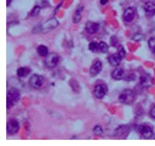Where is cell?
I'll return each instance as SVG.
<instances>
[{
    "mask_svg": "<svg viewBox=\"0 0 155 146\" xmlns=\"http://www.w3.org/2000/svg\"><path fill=\"white\" fill-rule=\"evenodd\" d=\"M20 93L17 89H10L7 94V108H11L16 104L20 99Z\"/></svg>",
    "mask_w": 155,
    "mask_h": 146,
    "instance_id": "obj_1",
    "label": "cell"
},
{
    "mask_svg": "<svg viewBox=\"0 0 155 146\" xmlns=\"http://www.w3.org/2000/svg\"><path fill=\"white\" fill-rule=\"evenodd\" d=\"M135 99V94L130 89H126L121 92L119 100L124 104H131Z\"/></svg>",
    "mask_w": 155,
    "mask_h": 146,
    "instance_id": "obj_2",
    "label": "cell"
},
{
    "mask_svg": "<svg viewBox=\"0 0 155 146\" xmlns=\"http://www.w3.org/2000/svg\"><path fill=\"white\" fill-rule=\"evenodd\" d=\"M59 60V57L57 54L55 53H50L45 56L44 64L45 66L48 68H53L58 64Z\"/></svg>",
    "mask_w": 155,
    "mask_h": 146,
    "instance_id": "obj_3",
    "label": "cell"
},
{
    "mask_svg": "<svg viewBox=\"0 0 155 146\" xmlns=\"http://www.w3.org/2000/svg\"><path fill=\"white\" fill-rule=\"evenodd\" d=\"M59 25L58 21L56 18H52L48 19L47 21H45L42 26H41V31L43 33H45L48 32L52 31L53 29H55Z\"/></svg>",
    "mask_w": 155,
    "mask_h": 146,
    "instance_id": "obj_4",
    "label": "cell"
},
{
    "mask_svg": "<svg viewBox=\"0 0 155 146\" xmlns=\"http://www.w3.org/2000/svg\"><path fill=\"white\" fill-rule=\"evenodd\" d=\"M44 78L41 75L34 74L31 76L29 79V84L30 86L35 89H38L43 85Z\"/></svg>",
    "mask_w": 155,
    "mask_h": 146,
    "instance_id": "obj_5",
    "label": "cell"
},
{
    "mask_svg": "<svg viewBox=\"0 0 155 146\" xmlns=\"http://www.w3.org/2000/svg\"><path fill=\"white\" fill-rule=\"evenodd\" d=\"M19 129V124L15 119H10L7 124V132L10 135L16 134Z\"/></svg>",
    "mask_w": 155,
    "mask_h": 146,
    "instance_id": "obj_6",
    "label": "cell"
},
{
    "mask_svg": "<svg viewBox=\"0 0 155 146\" xmlns=\"http://www.w3.org/2000/svg\"><path fill=\"white\" fill-rule=\"evenodd\" d=\"M139 132L144 138H145L146 139L150 138L153 135V132L152 128L147 125L143 124L139 125Z\"/></svg>",
    "mask_w": 155,
    "mask_h": 146,
    "instance_id": "obj_7",
    "label": "cell"
},
{
    "mask_svg": "<svg viewBox=\"0 0 155 146\" xmlns=\"http://www.w3.org/2000/svg\"><path fill=\"white\" fill-rule=\"evenodd\" d=\"M106 85L102 84L96 85L94 88V95L97 98H102L107 93Z\"/></svg>",
    "mask_w": 155,
    "mask_h": 146,
    "instance_id": "obj_8",
    "label": "cell"
},
{
    "mask_svg": "<svg viewBox=\"0 0 155 146\" xmlns=\"http://www.w3.org/2000/svg\"><path fill=\"white\" fill-rule=\"evenodd\" d=\"M86 29L88 33L90 34L96 33L100 29V25L95 22L88 21L86 24Z\"/></svg>",
    "mask_w": 155,
    "mask_h": 146,
    "instance_id": "obj_9",
    "label": "cell"
},
{
    "mask_svg": "<svg viewBox=\"0 0 155 146\" xmlns=\"http://www.w3.org/2000/svg\"><path fill=\"white\" fill-rule=\"evenodd\" d=\"M102 69V64L101 61H98L93 64L90 69V73L93 76L99 74Z\"/></svg>",
    "mask_w": 155,
    "mask_h": 146,
    "instance_id": "obj_10",
    "label": "cell"
},
{
    "mask_svg": "<svg viewBox=\"0 0 155 146\" xmlns=\"http://www.w3.org/2000/svg\"><path fill=\"white\" fill-rule=\"evenodd\" d=\"M135 18V11L132 7L127 8L124 13V19L128 23L132 22Z\"/></svg>",
    "mask_w": 155,
    "mask_h": 146,
    "instance_id": "obj_11",
    "label": "cell"
},
{
    "mask_svg": "<svg viewBox=\"0 0 155 146\" xmlns=\"http://www.w3.org/2000/svg\"><path fill=\"white\" fill-rule=\"evenodd\" d=\"M122 59V58L117 53L111 55L109 58H108V62L113 66L116 67L120 64Z\"/></svg>",
    "mask_w": 155,
    "mask_h": 146,
    "instance_id": "obj_12",
    "label": "cell"
},
{
    "mask_svg": "<svg viewBox=\"0 0 155 146\" xmlns=\"http://www.w3.org/2000/svg\"><path fill=\"white\" fill-rule=\"evenodd\" d=\"M144 10L147 15L153 16L155 15V4L152 2H147L144 5Z\"/></svg>",
    "mask_w": 155,
    "mask_h": 146,
    "instance_id": "obj_13",
    "label": "cell"
},
{
    "mask_svg": "<svg viewBox=\"0 0 155 146\" xmlns=\"http://www.w3.org/2000/svg\"><path fill=\"white\" fill-rule=\"evenodd\" d=\"M112 77L115 80H121L125 78V72L122 69L117 68L113 71Z\"/></svg>",
    "mask_w": 155,
    "mask_h": 146,
    "instance_id": "obj_14",
    "label": "cell"
},
{
    "mask_svg": "<svg viewBox=\"0 0 155 146\" xmlns=\"http://www.w3.org/2000/svg\"><path fill=\"white\" fill-rule=\"evenodd\" d=\"M31 70L29 67H21L17 70V75L19 77H25L30 73Z\"/></svg>",
    "mask_w": 155,
    "mask_h": 146,
    "instance_id": "obj_15",
    "label": "cell"
},
{
    "mask_svg": "<svg viewBox=\"0 0 155 146\" xmlns=\"http://www.w3.org/2000/svg\"><path fill=\"white\" fill-rule=\"evenodd\" d=\"M37 52L41 57H45L49 54L48 48L44 45H40L37 48Z\"/></svg>",
    "mask_w": 155,
    "mask_h": 146,
    "instance_id": "obj_16",
    "label": "cell"
},
{
    "mask_svg": "<svg viewBox=\"0 0 155 146\" xmlns=\"http://www.w3.org/2000/svg\"><path fill=\"white\" fill-rule=\"evenodd\" d=\"M82 11V7L78 8L76 10V11L75 12L73 18V21L74 23H78L80 21V20L81 19V13Z\"/></svg>",
    "mask_w": 155,
    "mask_h": 146,
    "instance_id": "obj_17",
    "label": "cell"
},
{
    "mask_svg": "<svg viewBox=\"0 0 155 146\" xmlns=\"http://www.w3.org/2000/svg\"><path fill=\"white\" fill-rule=\"evenodd\" d=\"M71 80L72 82H71V81H70V84L71 85L72 89H73L75 92L78 93L80 91V87L79 85L78 82H77L75 79H71Z\"/></svg>",
    "mask_w": 155,
    "mask_h": 146,
    "instance_id": "obj_18",
    "label": "cell"
},
{
    "mask_svg": "<svg viewBox=\"0 0 155 146\" xmlns=\"http://www.w3.org/2000/svg\"><path fill=\"white\" fill-rule=\"evenodd\" d=\"M89 48L92 52H97L98 50H100L99 44H98L95 41L91 42L89 44Z\"/></svg>",
    "mask_w": 155,
    "mask_h": 146,
    "instance_id": "obj_19",
    "label": "cell"
},
{
    "mask_svg": "<svg viewBox=\"0 0 155 146\" xmlns=\"http://www.w3.org/2000/svg\"><path fill=\"white\" fill-rule=\"evenodd\" d=\"M99 48H100V51L104 53L107 52L108 50V45L105 42H103V41H101L99 43Z\"/></svg>",
    "mask_w": 155,
    "mask_h": 146,
    "instance_id": "obj_20",
    "label": "cell"
},
{
    "mask_svg": "<svg viewBox=\"0 0 155 146\" xmlns=\"http://www.w3.org/2000/svg\"><path fill=\"white\" fill-rule=\"evenodd\" d=\"M148 47L151 51L153 53H155V38H150L148 39Z\"/></svg>",
    "mask_w": 155,
    "mask_h": 146,
    "instance_id": "obj_21",
    "label": "cell"
},
{
    "mask_svg": "<svg viewBox=\"0 0 155 146\" xmlns=\"http://www.w3.org/2000/svg\"><path fill=\"white\" fill-rule=\"evenodd\" d=\"M141 83L142 85H147L151 83V78L147 74L144 75L141 77Z\"/></svg>",
    "mask_w": 155,
    "mask_h": 146,
    "instance_id": "obj_22",
    "label": "cell"
},
{
    "mask_svg": "<svg viewBox=\"0 0 155 146\" xmlns=\"http://www.w3.org/2000/svg\"><path fill=\"white\" fill-rule=\"evenodd\" d=\"M94 134L97 136H101L103 133V129L100 125H96L93 130Z\"/></svg>",
    "mask_w": 155,
    "mask_h": 146,
    "instance_id": "obj_23",
    "label": "cell"
},
{
    "mask_svg": "<svg viewBox=\"0 0 155 146\" xmlns=\"http://www.w3.org/2000/svg\"><path fill=\"white\" fill-rule=\"evenodd\" d=\"M41 11V8L38 6H36L34 7V8L32 9V12L30 13V15L32 17H37Z\"/></svg>",
    "mask_w": 155,
    "mask_h": 146,
    "instance_id": "obj_24",
    "label": "cell"
},
{
    "mask_svg": "<svg viewBox=\"0 0 155 146\" xmlns=\"http://www.w3.org/2000/svg\"><path fill=\"white\" fill-rule=\"evenodd\" d=\"M118 53L119 54V55L122 58V59H123L126 56V51L124 47L122 46H120L118 48Z\"/></svg>",
    "mask_w": 155,
    "mask_h": 146,
    "instance_id": "obj_25",
    "label": "cell"
},
{
    "mask_svg": "<svg viewBox=\"0 0 155 146\" xmlns=\"http://www.w3.org/2000/svg\"><path fill=\"white\" fill-rule=\"evenodd\" d=\"M111 44L113 46H115L118 43V39L115 37H112L111 38V41H110Z\"/></svg>",
    "mask_w": 155,
    "mask_h": 146,
    "instance_id": "obj_26",
    "label": "cell"
},
{
    "mask_svg": "<svg viewBox=\"0 0 155 146\" xmlns=\"http://www.w3.org/2000/svg\"><path fill=\"white\" fill-rule=\"evenodd\" d=\"M150 114V116L153 118L155 119V105L151 109Z\"/></svg>",
    "mask_w": 155,
    "mask_h": 146,
    "instance_id": "obj_27",
    "label": "cell"
},
{
    "mask_svg": "<svg viewBox=\"0 0 155 146\" xmlns=\"http://www.w3.org/2000/svg\"><path fill=\"white\" fill-rule=\"evenodd\" d=\"M108 0H100V3L102 5H105L107 2Z\"/></svg>",
    "mask_w": 155,
    "mask_h": 146,
    "instance_id": "obj_28",
    "label": "cell"
},
{
    "mask_svg": "<svg viewBox=\"0 0 155 146\" xmlns=\"http://www.w3.org/2000/svg\"><path fill=\"white\" fill-rule=\"evenodd\" d=\"M12 2V0H7V6L8 7Z\"/></svg>",
    "mask_w": 155,
    "mask_h": 146,
    "instance_id": "obj_29",
    "label": "cell"
}]
</instances>
